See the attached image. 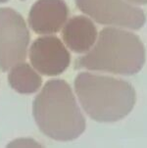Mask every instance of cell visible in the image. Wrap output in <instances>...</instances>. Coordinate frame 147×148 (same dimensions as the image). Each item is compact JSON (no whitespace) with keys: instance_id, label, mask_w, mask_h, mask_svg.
I'll return each mask as SVG.
<instances>
[{"instance_id":"9","label":"cell","mask_w":147,"mask_h":148,"mask_svg":"<svg viewBox=\"0 0 147 148\" xmlns=\"http://www.w3.org/2000/svg\"><path fill=\"white\" fill-rule=\"evenodd\" d=\"M11 87L22 94L34 93L40 88L41 77L28 63H19L12 67L8 75Z\"/></svg>"},{"instance_id":"1","label":"cell","mask_w":147,"mask_h":148,"mask_svg":"<svg viewBox=\"0 0 147 148\" xmlns=\"http://www.w3.org/2000/svg\"><path fill=\"white\" fill-rule=\"evenodd\" d=\"M32 114L42 134L58 141H71L85 130L86 122L68 82L50 79L36 97Z\"/></svg>"},{"instance_id":"6","label":"cell","mask_w":147,"mask_h":148,"mask_svg":"<svg viewBox=\"0 0 147 148\" xmlns=\"http://www.w3.org/2000/svg\"><path fill=\"white\" fill-rule=\"evenodd\" d=\"M29 61L38 73L45 76H58L71 64V55L57 36L38 37L29 48Z\"/></svg>"},{"instance_id":"10","label":"cell","mask_w":147,"mask_h":148,"mask_svg":"<svg viewBox=\"0 0 147 148\" xmlns=\"http://www.w3.org/2000/svg\"><path fill=\"white\" fill-rule=\"evenodd\" d=\"M128 1L131 2L133 4H138V5H147V0H128Z\"/></svg>"},{"instance_id":"4","label":"cell","mask_w":147,"mask_h":148,"mask_svg":"<svg viewBox=\"0 0 147 148\" xmlns=\"http://www.w3.org/2000/svg\"><path fill=\"white\" fill-rule=\"evenodd\" d=\"M29 32L23 17L11 8H0V69L8 71L26 60Z\"/></svg>"},{"instance_id":"5","label":"cell","mask_w":147,"mask_h":148,"mask_svg":"<svg viewBox=\"0 0 147 148\" xmlns=\"http://www.w3.org/2000/svg\"><path fill=\"white\" fill-rule=\"evenodd\" d=\"M77 6L98 24L131 29H141L146 15L139 7L124 0H76Z\"/></svg>"},{"instance_id":"7","label":"cell","mask_w":147,"mask_h":148,"mask_svg":"<svg viewBox=\"0 0 147 148\" xmlns=\"http://www.w3.org/2000/svg\"><path fill=\"white\" fill-rule=\"evenodd\" d=\"M68 16L64 0H37L29 11V24L36 34H56L63 27Z\"/></svg>"},{"instance_id":"2","label":"cell","mask_w":147,"mask_h":148,"mask_svg":"<svg viewBox=\"0 0 147 148\" xmlns=\"http://www.w3.org/2000/svg\"><path fill=\"white\" fill-rule=\"evenodd\" d=\"M74 84L83 110L96 122L123 120L136 101L133 84L122 79L83 72L76 77Z\"/></svg>"},{"instance_id":"8","label":"cell","mask_w":147,"mask_h":148,"mask_svg":"<svg viewBox=\"0 0 147 148\" xmlns=\"http://www.w3.org/2000/svg\"><path fill=\"white\" fill-rule=\"evenodd\" d=\"M97 29L93 22L84 16H75L64 25L62 37L72 51L84 53L91 49L96 42Z\"/></svg>"},{"instance_id":"3","label":"cell","mask_w":147,"mask_h":148,"mask_svg":"<svg viewBox=\"0 0 147 148\" xmlns=\"http://www.w3.org/2000/svg\"><path fill=\"white\" fill-rule=\"evenodd\" d=\"M145 63V47L136 34L117 27L99 32L94 47L76 60V69L133 76Z\"/></svg>"}]
</instances>
